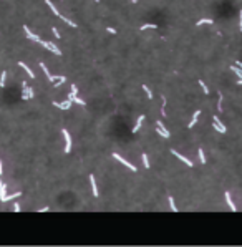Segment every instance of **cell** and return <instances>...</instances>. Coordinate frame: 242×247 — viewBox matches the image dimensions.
I'll list each match as a JSON object with an SVG mask.
<instances>
[{
  "label": "cell",
  "instance_id": "cell-1",
  "mask_svg": "<svg viewBox=\"0 0 242 247\" xmlns=\"http://www.w3.org/2000/svg\"><path fill=\"white\" fill-rule=\"evenodd\" d=\"M40 45L45 46V48H48L50 51H53L55 55H61V50L55 45V43H51V41H43V40H40Z\"/></svg>",
  "mask_w": 242,
  "mask_h": 247
},
{
  "label": "cell",
  "instance_id": "cell-2",
  "mask_svg": "<svg viewBox=\"0 0 242 247\" xmlns=\"http://www.w3.org/2000/svg\"><path fill=\"white\" fill-rule=\"evenodd\" d=\"M113 158H115L116 161H120V163H123V164H125L126 168H130L131 171H138V169H136V166H133V164L130 163V161H126L125 158H123V156H120L118 153H113Z\"/></svg>",
  "mask_w": 242,
  "mask_h": 247
},
{
  "label": "cell",
  "instance_id": "cell-3",
  "mask_svg": "<svg viewBox=\"0 0 242 247\" xmlns=\"http://www.w3.org/2000/svg\"><path fill=\"white\" fill-rule=\"evenodd\" d=\"M40 68L43 70V73L47 75V78H48V81H50V83H55L56 80L60 78V76H58V75H56V76H55V75H51L50 71H48V68H47V65H45V63H40Z\"/></svg>",
  "mask_w": 242,
  "mask_h": 247
},
{
  "label": "cell",
  "instance_id": "cell-4",
  "mask_svg": "<svg viewBox=\"0 0 242 247\" xmlns=\"http://www.w3.org/2000/svg\"><path fill=\"white\" fill-rule=\"evenodd\" d=\"M61 133H63V136H65V153H70L71 151V136L70 133L66 131V129H61Z\"/></svg>",
  "mask_w": 242,
  "mask_h": 247
},
{
  "label": "cell",
  "instance_id": "cell-5",
  "mask_svg": "<svg viewBox=\"0 0 242 247\" xmlns=\"http://www.w3.org/2000/svg\"><path fill=\"white\" fill-rule=\"evenodd\" d=\"M212 119H214V129H217L219 133H226L227 129H226V126H224L222 123H221V119H219V116H212Z\"/></svg>",
  "mask_w": 242,
  "mask_h": 247
},
{
  "label": "cell",
  "instance_id": "cell-6",
  "mask_svg": "<svg viewBox=\"0 0 242 247\" xmlns=\"http://www.w3.org/2000/svg\"><path fill=\"white\" fill-rule=\"evenodd\" d=\"M171 154H172V156H176L177 159H181V161H182V163H184V164H187V166H189V168H191V166H192V161H191V159H187L186 156H182V154H179V153H177V151H176V149H171Z\"/></svg>",
  "mask_w": 242,
  "mask_h": 247
},
{
  "label": "cell",
  "instance_id": "cell-7",
  "mask_svg": "<svg viewBox=\"0 0 242 247\" xmlns=\"http://www.w3.org/2000/svg\"><path fill=\"white\" fill-rule=\"evenodd\" d=\"M224 196H226V201H227V206L231 207V211H232V212H236V211H237V207H236V204H234V201H232V197H231V192H226Z\"/></svg>",
  "mask_w": 242,
  "mask_h": 247
},
{
  "label": "cell",
  "instance_id": "cell-8",
  "mask_svg": "<svg viewBox=\"0 0 242 247\" xmlns=\"http://www.w3.org/2000/svg\"><path fill=\"white\" fill-rule=\"evenodd\" d=\"M23 30H25V35H27V37L30 38V40H33V41H38V43H40V38H38V35H35V33H32V32H30V28H28L27 25H25V27H23Z\"/></svg>",
  "mask_w": 242,
  "mask_h": 247
},
{
  "label": "cell",
  "instance_id": "cell-9",
  "mask_svg": "<svg viewBox=\"0 0 242 247\" xmlns=\"http://www.w3.org/2000/svg\"><path fill=\"white\" fill-rule=\"evenodd\" d=\"M71 103H73V101H71V100H68V101H66V103H58V101H53V106H56V108H60V110H68V108H70V106H71Z\"/></svg>",
  "mask_w": 242,
  "mask_h": 247
},
{
  "label": "cell",
  "instance_id": "cell-10",
  "mask_svg": "<svg viewBox=\"0 0 242 247\" xmlns=\"http://www.w3.org/2000/svg\"><path fill=\"white\" fill-rule=\"evenodd\" d=\"M90 183H91V189H93V196L98 197V188H96V183H95V176L90 174Z\"/></svg>",
  "mask_w": 242,
  "mask_h": 247
},
{
  "label": "cell",
  "instance_id": "cell-11",
  "mask_svg": "<svg viewBox=\"0 0 242 247\" xmlns=\"http://www.w3.org/2000/svg\"><path fill=\"white\" fill-rule=\"evenodd\" d=\"M199 116H201V111L197 110V111H196L194 114H192V119H191V123L187 124V128H192V126H194V124L197 123V118H199Z\"/></svg>",
  "mask_w": 242,
  "mask_h": 247
},
{
  "label": "cell",
  "instance_id": "cell-12",
  "mask_svg": "<svg viewBox=\"0 0 242 247\" xmlns=\"http://www.w3.org/2000/svg\"><path fill=\"white\" fill-rule=\"evenodd\" d=\"M19 196H22V192H15V194H12V196H7V194H5V196L0 197V201L5 202V201H10V199H15V197H19Z\"/></svg>",
  "mask_w": 242,
  "mask_h": 247
},
{
  "label": "cell",
  "instance_id": "cell-13",
  "mask_svg": "<svg viewBox=\"0 0 242 247\" xmlns=\"http://www.w3.org/2000/svg\"><path fill=\"white\" fill-rule=\"evenodd\" d=\"M45 2H47V5H48V7H50V10H51V12H53V15H56V17H60V12L56 10V7H55V5L51 4V0H45Z\"/></svg>",
  "mask_w": 242,
  "mask_h": 247
},
{
  "label": "cell",
  "instance_id": "cell-14",
  "mask_svg": "<svg viewBox=\"0 0 242 247\" xmlns=\"http://www.w3.org/2000/svg\"><path fill=\"white\" fill-rule=\"evenodd\" d=\"M75 96H78V88H76V85H71V93L68 95V100L73 101Z\"/></svg>",
  "mask_w": 242,
  "mask_h": 247
},
{
  "label": "cell",
  "instance_id": "cell-15",
  "mask_svg": "<svg viewBox=\"0 0 242 247\" xmlns=\"http://www.w3.org/2000/svg\"><path fill=\"white\" fill-rule=\"evenodd\" d=\"M19 66H20V68H23L25 71H27V73H28V76H30V78H33V71H32V70H30V68H28V66L23 63V61H19Z\"/></svg>",
  "mask_w": 242,
  "mask_h": 247
},
{
  "label": "cell",
  "instance_id": "cell-16",
  "mask_svg": "<svg viewBox=\"0 0 242 247\" xmlns=\"http://www.w3.org/2000/svg\"><path fill=\"white\" fill-rule=\"evenodd\" d=\"M156 133L161 134L163 138H169V136H171V133H169L168 129H163V128H159V126H158V129H156Z\"/></svg>",
  "mask_w": 242,
  "mask_h": 247
},
{
  "label": "cell",
  "instance_id": "cell-17",
  "mask_svg": "<svg viewBox=\"0 0 242 247\" xmlns=\"http://www.w3.org/2000/svg\"><path fill=\"white\" fill-rule=\"evenodd\" d=\"M60 19L63 20V22L66 23V25H70V27H73V28H76V23L73 22V20H70V19H66L65 15H60Z\"/></svg>",
  "mask_w": 242,
  "mask_h": 247
},
{
  "label": "cell",
  "instance_id": "cell-18",
  "mask_svg": "<svg viewBox=\"0 0 242 247\" xmlns=\"http://www.w3.org/2000/svg\"><path fill=\"white\" fill-rule=\"evenodd\" d=\"M65 81H66V76H60L55 83H53V86H55V88H58V86L61 85V83H65Z\"/></svg>",
  "mask_w": 242,
  "mask_h": 247
},
{
  "label": "cell",
  "instance_id": "cell-19",
  "mask_svg": "<svg viewBox=\"0 0 242 247\" xmlns=\"http://www.w3.org/2000/svg\"><path fill=\"white\" fill-rule=\"evenodd\" d=\"M231 70H232V71H234V73H236V75H237L239 78H242V70L239 68L237 65H236V66H231Z\"/></svg>",
  "mask_w": 242,
  "mask_h": 247
},
{
  "label": "cell",
  "instance_id": "cell-20",
  "mask_svg": "<svg viewBox=\"0 0 242 247\" xmlns=\"http://www.w3.org/2000/svg\"><path fill=\"white\" fill-rule=\"evenodd\" d=\"M148 28H158L156 23H144V25H141V30H148Z\"/></svg>",
  "mask_w": 242,
  "mask_h": 247
},
{
  "label": "cell",
  "instance_id": "cell-21",
  "mask_svg": "<svg viewBox=\"0 0 242 247\" xmlns=\"http://www.w3.org/2000/svg\"><path fill=\"white\" fill-rule=\"evenodd\" d=\"M222 101H224V96H222V93H219V101H217V111H222Z\"/></svg>",
  "mask_w": 242,
  "mask_h": 247
},
{
  "label": "cell",
  "instance_id": "cell-22",
  "mask_svg": "<svg viewBox=\"0 0 242 247\" xmlns=\"http://www.w3.org/2000/svg\"><path fill=\"white\" fill-rule=\"evenodd\" d=\"M204 23H214L212 22V19H201V20H197V23H196V25H204Z\"/></svg>",
  "mask_w": 242,
  "mask_h": 247
},
{
  "label": "cell",
  "instance_id": "cell-23",
  "mask_svg": "<svg viewBox=\"0 0 242 247\" xmlns=\"http://www.w3.org/2000/svg\"><path fill=\"white\" fill-rule=\"evenodd\" d=\"M169 206H171V211H172V212H177V211H179V209L176 207V204H174V199H172L171 196H169Z\"/></svg>",
  "mask_w": 242,
  "mask_h": 247
},
{
  "label": "cell",
  "instance_id": "cell-24",
  "mask_svg": "<svg viewBox=\"0 0 242 247\" xmlns=\"http://www.w3.org/2000/svg\"><path fill=\"white\" fill-rule=\"evenodd\" d=\"M5 78H7V71H2V75H0V86H5Z\"/></svg>",
  "mask_w": 242,
  "mask_h": 247
},
{
  "label": "cell",
  "instance_id": "cell-25",
  "mask_svg": "<svg viewBox=\"0 0 242 247\" xmlns=\"http://www.w3.org/2000/svg\"><path fill=\"white\" fill-rule=\"evenodd\" d=\"M199 85H201V88H202V91H204V95H209V88L206 86V83L202 81V80H199Z\"/></svg>",
  "mask_w": 242,
  "mask_h": 247
},
{
  "label": "cell",
  "instance_id": "cell-26",
  "mask_svg": "<svg viewBox=\"0 0 242 247\" xmlns=\"http://www.w3.org/2000/svg\"><path fill=\"white\" fill-rule=\"evenodd\" d=\"M197 153H199V161L202 163V164H204V163H206V156H204V151H202V148H199V151H197Z\"/></svg>",
  "mask_w": 242,
  "mask_h": 247
},
{
  "label": "cell",
  "instance_id": "cell-27",
  "mask_svg": "<svg viewBox=\"0 0 242 247\" xmlns=\"http://www.w3.org/2000/svg\"><path fill=\"white\" fill-rule=\"evenodd\" d=\"M143 90H144V91H146V95H148V98H149V100H151V98H153V93H151V90H149V88L146 86V85H143Z\"/></svg>",
  "mask_w": 242,
  "mask_h": 247
},
{
  "label": "cell",
  "instance_id": "cell-28",
  "mask_svg": "<svg viewBox=\"0 0 242 247\" xmlns=\"http://www.w3.org/2000/svg\"><path fill=\"white\" fill-rule=\"evenodd\" d=\"M143 164H144L146 169L149 168V161H148V156H146V154H143Z\"/></svg>",
  "mask_w": 242,
  "mask_h": 247
},
{
  "label": "cell",
  "instance_id": "cell-29",
  "mask_svg": "<svg viewBox=\"0 0 242 247\" xmlns=\"http://www.w3.org/2000/svg\"><path fill=\"white\" fill-rule=\"evenodd\" d=\"M73 103H78V105H86V103H85L81 98H78V96H75V98H73Z\"/></svg>",
  "mask_w": 242,
  "mask_h": 247
},
{
  "label": "cell",
  "instance_id": "cell-30",
  "mask_svg": "<svg viewBox=\"0 0 242 247\" xmlns=\"http://www.w3.org/2000/svg\"><path fill=\"white\" fill-rule=\"evenodd\" d=\"M143 121H144V114L138 116V121H136V124H143Z\"/></svg>",
  "mask_w": 242,
  "mask_h": 247
},
{
  "label": "cell",
  "instance_id": "cell-31",
  "mask_svg": "<svg viewBox=\"0 0 242 247\" xmlns=\"http://www.w3.org/2000/svg\"><path fill=\"white\" fill-rule=\"evenodd\" d=\"M51 32H53V35H55V38H60V33H58V30H56L55 27H51Z\"/></svg>",
  "mask_w": 242,
  "mask_h": 247
},
{
  "label": "cell",
  "instance_id": "cell-32",
  "mask_svg": "<svg viewBox=\"0 0 242 247\" xmlns=\"http://www.w3.org/2000/svg\"><path fill=\"white\" fill-rule=\"evenodd\" d=\"M106 32H108V33H111V35H116V30H115V28H111V27H108V28H106Z\"/></svg>",
  "mask_w": 242,
  "mask_h": 247
},
{
  "label": "cell",
  "instance_id": "cell-33",
  "mask_svg": "<svg viewBox=\"0 0 242 247\" xmlns=\"http://www.w3.org/2000/svg\"><path fill=\"white\" fill-rule=\"evenodd\" d=\"M140 128H141V124H135V128L131 129V131H133V133H138V131H140Z\"/></svg>",
  "mask_w": 242,
  "mask_h": 247
},
{
  "label": "cell",
  "instance_id": "cell-34",
  "mask_svg": "<svg viewBox=\"0 0 242 247\" xmlns=\"http://www.w3.org/2000/svg\"><path fill=\"white\" fill-rule=\"evenodd\" d=\"M2 196H5V184L0 188V197H2Z\"/></svg>",
  "mask_w": 242,
  "mask_h": 247
},
{
  "label": "cell",
  "instance_id": "cell-35",
  "mask_svg": "<svg viewBox=\"0 0 242 247\" xmlns=\"http://www.w3.org/2000/svg\"><path fill=\"white\" fill-rule=\"evenodd\" d=\"M14 211H15V212H19V211H20V206H19V204H14Z\"/></svg>",
  "mask_w": 242,
  "mask_h": 247
},
{
  "label": "cell",
  "instance_id": "cell-36",
  "mask_svg": "<svg viewBox=\"0 0 242 247\" xmlns=\"http://www.w3.org/2000/svg\"><path fill=\"white\" fill-rule=\"evenodd\" d=\"M236 63H237V66H239V68L242 70V61H236Z\"/></svg>",
  "mask_w": 242,
  "mask_h": 247
},
{
  "label": "cell",
  "instance_id": "cell-37",
  "mask_svg": "<svg viewBox=\"0 0 242 247\" xmlns=\"http://www.w3.org/2000/svg\"><path fill=\"white\" fill-rule=\"evenodd\" d=\"M241 30H242V10H241Z\"/></svg>",
  "mask_w": 242,
  "mask_h": 247
},
{
  "label": "cell",
  "instance_id": "cell-38",
  "mask_svg": "<svg viewBox=\"0 0 242 247\" xmlns=\"http://www.w3.org/2000/svg\"><path fill=\"white\" fill-rule=\"evenodd\" d=\"M237 85H242V78H239V80H237Z\"/></svg>",
  "mask_w": 242,
  "mask_h": 247
},
{
  "label": "cell",
  "instance_id": "cell-39",
  "mask_svg": "<svg viewBox=\"0 0 242 247\" xmlns=\"http://www.w3.org/2000/svg\"><path fill=\"white\" fill-rule=\"evenodd\" d=\"M0 174H2V161H0Z\"/></svg>",
  "mask_w": 242,
  "mask_h": 247
},
{
  "label": "cell",
  "instance_id": "cell-40",
  "mask_svg": "<svg viewBox=\"0 0 242 247\" xmlns=\"http://www.w3.org/2000/svg\"><path fill=\"white\" fill-rule=\"evenodd\" d=\"M131 2H133V4H136V2H138V0H131Z\"/></svg>",
  "mask_w": 242,
  "mask_h": 247
},
{
  "label": "cell",
  "instance_id": "cell-41",
  "mask_svg": "<svg viewBox=\"0 0 242 247\" xmlns=\"http://www.w3.org/2000/svg\"><path fill=\"white\" fill-rule=\"evenodd\" d=\"M95 2H98V0H95Z\"/></svg>",
  "mask_w": 242,
  "mask_h": 247
}]
</instances>
